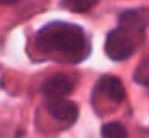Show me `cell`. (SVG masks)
<instances>
[{
	"mask_svg": "<svg viewBox=\"0 0 149 138\" xmlns=\"http://www.w3.org/2000/svg\"><path fill=\"white\" fill-rule=\"evenodd\" d=\"M48 113L55 120L73 123L79 116V107L71 100L66 99H55L49 100L46 105Z\"/></svg>",
	"mask_w": 149,
	"mask_h": 138,
	"instance_id": "cell-5",
	"label": "cell"
},
{
	"mask_svg": "<svg viewBox=\"0 0 149 138\" xmlns=\"http://www.w3.org/2000/svg\"><path fill=\"white\" fill-rule=\"evenodd\" d=\"M141 33L134 32L129 28L117 27L107 35L104 46L105 54L113 61L127 60L135 53L138 40L141 38Z\"/></svg>",
	"mask_w": 149,
	"mask_h": 138,
	"instance_id": "cell-2",
	"label": "cell"
},
{
	"mask_svg": "<svg viewBox=\"0 0 149 138\" xmlns=\"http://www.w3.org/2000/svg\"><path fill=\"white\" fill-rule=\"evenodd\" d=\"M100 92L114 104H121L126 97V91L120 78L114 76H103L95 86V92Z\"/></svg>",
	"mask_w": 149,
	"mask_h": 138,
	"instance_id": "cell-6",
	"label": "cell"
},
{
	"mask_svg": "<svg viewBox=\"0 0 149 138\" xmlns=\"http://www.w3.org/2000/svg\"><path fill=\"white\" fill-rule=\"evenodd\" d=\"M103 138H127V130L125 125H122L118 122L107 123L100 129Z\"/></svg>",
	"mask_w": 149,
	"mask_h": 138,
	"instance_id": "cell-8",
	"label": "cell"
},
{
	"mask_svg": "<svg viewBox=\"0 0 149 138\" xmlns=\"http://www.w3.org/2000/svg\"><path fill=\"white\" fill-rule=\"evenodd\" d=\"M73 91V82L66 74H54L45 79L41 86V92L49 100L63 99Z\"/></svg>",
	"mask_w": 149,
	"mask_h": 138,
	"instance_id": "cell-3",
	"label": "cell"
},
{
	"mask_svg": "<svg viewBox=\"0 0 149 138\" xmlns=\"http://www.w3.org/2000/svg\"><path fill=\"white\" fill-rule=\"evenodd\" d=\"M35 47L41 54L67 63H80L90 55L91 46L82 27L54 21L36 32Z\"/></svg>",
	"mask_w": 149,
	"mask_h": 138,
	"instance_id": "cell-1",
	"label": "cell"
},
{
	"mask_svg": "<svg viewBox=\"0 0 149 138\" xmlns=\"http://www.w3.org/2000/svg\"><path fill=\"white\" fill-rule=\"evenodd\" d=\"M136 81L140 82L141 84L149 86V74H147V76H143V77H140V78H136Z\"/></svg>",
	"mask_w": 149,
	"mask_h": 138,
	"instance_id": "cell-9",
	"label": "cell"
},
{
	"mask_svg": "<svg viewBox=\"0 0 149 138\" xmlns=\"http://www.w3.org/2000/svg\"><path fill=\"white\" fill-rule=\"evenodd\" d=\"M19 0H0V4L1 5H13V4H17Z\"/></svg>",
	"mask_w": 149,
	"mask_h": 138,
	"instance_id": "cell-10",
	"label": "cell"
},
{
	"mask_svg": "<svg viewBox=\"0 0 149 138\" xmlns=\"http://www.w3.org/2000/svg\"><path fill=\"white\" fill-rule=\"evenodd\" d=\"M99 3V0H62V5L73 13H86Z\"/></svg>",
	"mask_w": 149,
	"mask_h": 138,
	"instance_id": "cell-7",
	"label": "cell"
},
{
	"mask_svg": "<svg viewBox=\"0 0 149 138\" xmlns=\"http://www.w3.org/2000/svg\"><path fill=\"white\" fill-rule=\"evenodd\" d=\"M120 27L129 28L134 32L144 33L145 27L149 26V8L127 9L123 10L118 17Z\"/></svg>",
	"mask_w": 149,
	"mask_h": 138,
	"instance_id": "cell-4",
	"label": "cell"
}]
</instances>
